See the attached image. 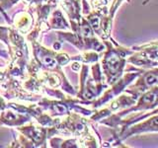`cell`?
Returning <instances> with one entry per match:
<instances>
[]
</instances>
